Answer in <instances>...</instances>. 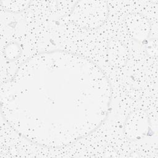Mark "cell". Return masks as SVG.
Segmentation results:
<instances>
[{
    "label": "cell",
    "mask_w": 158,
    "mask_h": 158,
    "mask_svg": "<svg viewBox=\"0 0 158 158\" xmlns=\"http://www.w3.org/2000/svg\"><path fill=\"white\" fill-rule=\"evenodd\" d=\"M107 13V6L104 1H81L76 4L73 17L81 25L94 27L104 20Z\"/></svg>",
    "instance_id": "obj_1"
},
{
    "label": "cell",
    "mask_w": 158,
    "mask_h": 158,
    "mask_svg": "<svg viewBox=\"0 0 158 158\" xmlns=\"http://www.w3.org/2000/svg\"><path fill=\"white\" fill-rule=\"evenodd\" d=\"M125 23L129 33L135 40L143 41L148 38L150 32V24L143 15L130 14L125 18Z\"/></svg>",
    "instance_id": "obj_2"
},
{
    "label": "cell",
    "mask_w": 158,
    "mask_h": 158,
    "mask_svg": "<svg viewBox=\"0 0 158 158\" xmlns=\"http://www.w3.org/2000/svg\"><path fill=\"white\" fill-rule=\"evenodd\" d=\"M125 133L130 138L138 139L143 136L148 128V118L141 112H133L125 123Z\"/></svg>",
    "instance_id": "obj_3"
},
{
    "label": "cell",
    "mask_w": 158,
    "mask_h": 158,
    "mask_svg": "<svg viewBox=\"0 0 158 158\" xmlns=\"http://www.w3.org/2000/svg\"><path fill=\"white\" fill-rule=\"evenodd\" d=\"M107 57L110 64L115 67H121L127 60L128 51L122 42L111 40L107 44Z\"/></svg>",
    "instance_id": "obj_4"
},
{
    "label": "cell",
    "mask_w": 158,
    "mask_h": 158,
    "mask_svg": "<svg viewBox=\"0 0 158 158\" xmlns=\"http://www.w3.org/2000/svg\"><path fill=\"white\" fill-rule=\"evenodd\" d=\"M2 5L5 9L12 12H21L25 9L30 1H1Z\"/></svg>",
    "instance_id": "obj_5"
}]
</instances>
